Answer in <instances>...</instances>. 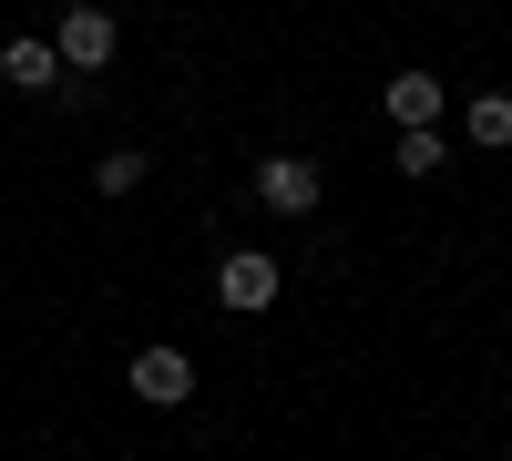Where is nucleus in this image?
I'll list each match as a JSON object with an SVG mask.
<instances>
[{
  "mask_svg": "<svg viewBox=\"0 0 512 461\" xmlns=\"http://www.w3.org/2000/svg\"><path fill=\"white\" fill-rule=\"evenodd\" d=\"M441 164H451L441 123H410V134H400V175H441Z\"/></svg>",
  "mask_w": 512,
  "mask_h": 461,
  "instance_id": "obj_7",
  "label": "nucleus"
},
{
  "mask_svg": "<svg viewBox=\"0 0 512 461\" xmlns=\"http://www.w3.org/2000/svg\"><path fill=\"white\" fill-rule=\"evenodd\" d=\"M472 144H512V103H502V93L472 103Z\"/></svg>",
  "mask_w": 512,
  "mask_h": 461,
  "instance_id": "obj_8",
  "label": "nucleus"
},
{
  "mask_svg": "<svg viewBox=\"0 0 512 461\" xmlns=\"http://www.w3.org/2000/svg\"><path fill=\"white\" fill-rule=\"evenodd\" d=\"M93 185H103V195H134V185H144V154H103Z\"/></svg>",
  "mask_w": 512,
  "mask_h": 461,
  "instance_id": "obj_9",
  "label": "nucleus"
},
{
  "mask_svg": "<svg viewBox=\"0 0 512 461\" xmlns=\"http://www.w3.org/2000/svg\"><path fill=\"white\" fill-rule=\"evenodd\" d=\"M113 41H123V31H113V11H103V0H72V11H62V41H52V52H62L72 72H103V62H113Z\"/></svg>",
  "mask_w": 512,
  "mask_h": 461,
  "instance_id": "obj_1",
  "label": "nucleus"
},
{
  "mask_svg": "<svg viewBox=\"0 0 512 461\" xmlns=\"http://www.w3.org/2000/svg\"><path fill=\"white\" fill-rule=\"evenodd\" d=\"M256 195H267L277 216H308V205H318V164L308 154H267V164H256Z\"/></svg>",
  "mask_w": 512,
  "mask_h": 461,
  "instance_id": "obj_4",
  "label": "nucleus"
},
{
  "mask_svg": "<svg viewBox=\"0 0 512 461\" xmlns=\"http://www.w3.org/2000/svg\"><path fill=\"white\" fill-rule=\"evenodd\" d=\"M390 123L410 134V123H441V82L431 72H390Z\"/></svg>",
  "mask_w": 512,
  "mask_h": 461,
  "instance_id": "obj_6",
  "label": "nucleus"
},
{
  "mask_svg": "<svg viewBox=\"0 0 512 461\" xmlns=\"http://www.w3.org/2000/svg\"><path fill=\"white\" fill-rule=\"evenodd\" d=\"M216 298L226 308H277V257H256V246H236V257H216Z\"/></svg>",
  "mask_w": 512,
  "mask_h": 461,
  "instance_id": "obj_3",
  "label": "nucleus"
},
{
  "mask_svg": "<svg viewBox=\"0 0 512 461\" xmlns=\"http://www.w3.org/2000/svg\"><path fill=\"white\" fill-rule=\"evenodd\" d=\"M0 82H21V93H52V82H62V52H52V41H0Z\"/></svg>",
  "mask_w": 512,
  "mask_h": 461,
  "instance_id": "obj_5",
  "label": "nucleus"
},
{
  "mask_svg": "<svg viewBox=\"0 0 512 461\" xmlns=\"http://www.w3.org/2000/svg\"><path fill=\"white\" fill-rule=\"evenodd\" d=\"M134 400H154V410H175V400H195V359L185 349H134Z\"/></svg>",
  "mask_w": 512,
  "mask_h": 461,
  "instance_id": "obj_2",
  "label": "nucleus"
}]
</instances>
